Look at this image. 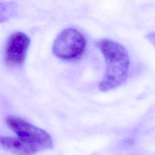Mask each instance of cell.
<instances>
[{
	"instance_id": "1",
	"label": "cell",
	"mask_w": 155,
	"mask_h": 155,
	"mask_svg": "<svg viewBox=\"0 0 155 155\" xmlns=\"http://www.w3.org/2000/svg\"><path fill=\"white\" fill-rule=\"evenodd\" d=\"M106 63V73L99 84V88L106 91L114 88L127 79L130 65L129 56L126 49L119 43L104 38L96 43Z\"/></svg>"
},
{
	"instance_id": "2",
	"label": "cell",
	"mask_w": 155,
	"mask_h": 155,
	"mask_svg": "<svg viewBox=\"0 0 155 155\" xmlns=\"http://www.w3.org/2000/svg\"><path fill=\"white\" fill-rule=\"evenodd\" d=\"M6 123L18 138L36 148L39 151L53 147L52 139L46 131L22 119L10 116L6 118Z\"/></svg>"
},
{
	"instance_id": "3",
	"label": "cell",
	"mask_w": 155,
	"mask_h": 155,
	"mask_svg": "<svg viewBox=\"0 0 155 155\" xmlns=\"http://www.w3.org/2000/svg\"><path fill=\"white\" fill-rule=\"evenodd\" d=\"M86 47V39L78 30L68 28L57 36L53 45V51L58 57L65 60H74L83 54Z\"/></svg>"
},
{
	"instance_id": "4",
	"label": "cell",
	"mask_w": 155,
	"mask_h": 155,
	"mask_svg": "<svg viewBox=\"0 0 155 155\" xmlns=\"http://www.w3.org/2000/svg\"><path fill=\"white\" fill-rule=\"evenodd\" d=\"M30 45L29 38L24 33L16 32L8 38L4 50V58L7 64L19 67L23 64Z\"/></svg>"
},
{
	"instance_id": "5",
	"label": "cell",
	"mask_w": 155,
	"mask_h": 155,
	"mask_svg": "<svg viewBox=\"0 0 155 155\" xmlns=\"http://www.w3.org/2000/svg\"><path fill=\"white\" fill-rule=\"evenodd\" d=\"M0 149L15 155H32L39 151L18 137L0 136Z\"/></svg>"
},
{
	"instance_id": "6",
	"label": "cell",
	"mask_w": 155,
	"mask_h": 155,
	"mask_svg": "<svg viewBox=\"0 0 155 155\" xmlns=\"http://www.w3.org/2000/svg\"><path fill=\"white\" fill-rule=\"evenodd\" d=\"M13 12L12 5L0 2V22L7 19Z\"/></svg>"
}]
</instances>
